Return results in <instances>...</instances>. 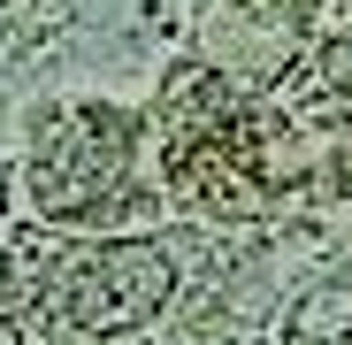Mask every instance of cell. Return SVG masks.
<instances>
[{"mask_svg": "<svg viewBox=\"0 0 352 345\" xmlns=\"http://www.w3.org/2000/svg\"><path fill=\"white\" fill-rule=\"evenodd\" d=\"M176 300L161 238H23L8 253V315L31 345H107Z\"/></svg>", "mask_w": 352, "mask_h": 345, "instance_id": "cell-1", "label": "cell"}, {"mask_svg": "<svg viewBox=\"0 0 352 345\" xmlns=\"http://www.w3.org/2000/svg\"><path fill=\"white\" fill-rule=\"evenodd\" d=\"M131 177V123L115 107H54L31 146V192L54 215H92V192Z\"/></svg>", "mask_w": 352, "mask_h": 345, "instance_id": "cell-2", "label": "cell"}]
</instances>
